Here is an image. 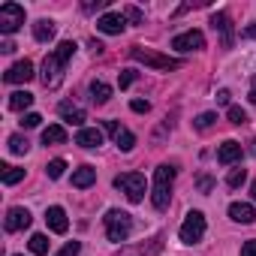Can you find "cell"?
Masks as SVG:
<instances>
[{"label":"cell","mask_w":256,"mask_h":256,"mask_svg":"<svg viewBox=\"0 0 256 256\" xmlns=\"http://www.w3.org/2000/svg\"><path fill=\"white\" fill-rule=\"evenodd\" d=\"M76 54V42L72 40H66V42H60L52 54H46V60H42V84L48 88V90H54L60 82H64V66H66V60Z\"/></svg>","instance_id":"1"},{"label":"cell","mask_w":256,"mask_h":256,"mask_svg":"<svg viewBox=\"0 0 256 256\" xmlns=\"http://www.w3.org/2000/svg\"><path fill=\"white\" fill-rule=\"evenodd\" d=\"M172 181H175V169L169 163L157 166V172H154V193H151L157 211H166L169 208V202H172Z\"/></svg>","instance_id":"2"},{"label":"cell","mask_w":256,"mask_h":256,"mask_svg":"<svg viewBox=\"0 0 256 256\" xmlns=\"http://www.w3.org/2000/svg\"><path fill=\"white\" fill-rule=\"evenodd\" d=\"M106 235H108V241H114V244H120V241H126L130 238V232H133V217L126 214V211H118V208H112L106 217Z\"/></svg>","instance_id":"3"},{"label":"cell","mask_w":256,"mask_h":256,"mask_svg":"<svg viewBox=\"0 0 256 256\" xmlns=\"http://www.w3.org/2000/svg\"><path fill=\"white\" fill-rule=\"evenodd\" d=\"M130 58L145 64V66H154V70H178L181 60L169 58V54H160V52H151V48H142V46H133L130 48Z\"/></svg>","instance_id":"4"},{"label":"cell","mask_w":256,"mask_h":256,"mask_svg":"<svg viewBox=\"0 0 256 256\" xmlns=\"http://www.w3.org/2000/svg\"><path fill=\"white\" fill-rule=\"evenodd\" d=\"M114 187L120 193H126V199H130V202H142L145 199V175H139V172H124V175H118L114 178Z\"/></svg>","instance_id":"5"},{"label":"cell","mask_w":256,"mask_h":256,"mask_svg":"<svg viewBox=\"0 0 256 256\" xmlns=\"http://www.w3.org/2000/svg\"><path fill=\"white\" fill-rule=\"evenodd\" d=\"M181 241L184 244H196L202 235H205V214L202 211H190L187 217H184V223H181Z\"/></svg>","instance_id":"6"},{"label":"cell","mask_w":256,"mask_h":256,"mask_svg":"<svg viewBox=\"0 0 256 256\" xmlns=\"http://www.w3.org/2000/svg\"><path fill=\"white\" fill-rule=\"evenodd\" d=\"M22 24H24V6H18V4H4L0 6V34L10 36Z\"/></svg>","instance_id":"7"},{"label":"cell","mask_w":256,"mask_h":256,"mask_svg":"<svg viewBox=\"0 0 256 256\" xmlns=\"http://www.w3.org/2000/svg\"><path fill=\"white\" fill-rule=\"evenodd\" d=\"M172 48H178V52H199V48H205V36H202V30L178 34V36L172 40Z\"/></svg>","instance_id":"8"},{"label":"cell","mask_w":256,"mask_h":256,"mask_svg":"<svg viewBox=\"0 0 256 256\" xmlns=\"http://www.w3.org/2000/svg\"><path fill=\"white\" fill-rule=\"evenodd\" d=\"M96 28H100L102 34H108V36H118V34L126 28V18H124V12H106V16L96 22Z\"/></svg>","instance_id":"9"},{"label":"cell","mask_w":256,"mask_h":256,"mask_svg":"<svg viewBox=\"0 0 256 256\" xmlns=\"http://www.w3.org/2000/svg\"><path fill=\"white\" fill-rule=\"evenodd\" d=\"M36 72H34V64L30 60H18V64H12V70L4 76L10 84H24V82H30Z\"/></svg>","instance_id":"10"},{"label":"cell","mask_w":256,"mask_h":256,"mask_svg":"<svg viewBox=\"0 0 256 256\" xmlns=\"http://www.w3.org/2000/svg\"><path fill=\"white\" fill-rule=\"evenodd\" d=\"M30 226V211L28 208H10L6 211V232H22Z\"/></svg>","instance_id":"11"},{"label":"cell","mask_w":256,"mask_h":256,"mask_svg":"<svg viewBox=\"0 0 256 256\" xmlns=\"http://www.w3.org/2000/svg\"><path fill=\"white\" fill-rule=\"evenodd\" d=\"M46 223H48V229H52V232H58V235H64V232L70 229V220H66V211H64L60 205H52V208L46 211Z\"/></svg>","instance_id":"12"},{"label":"cell","mask_w":256,"mask_h":256,"mask_svg":"<svg viewBox=\"0 0 256 256\" xmlns=\"http://www.w3.org/2000/svg\"><path fill=\"white\" fill-rule=\"evenodd\" d=\"M76 145H82V148H100L102 145V130H96V126H82V130L76 133Z\"/></svg>","instance_id":"13"},{"label":"cell","mask_w":256,"mask_h":256,"mask_svg":"<svg viewBox=\"0 0 256 256\" xmlns=\"http://www.w3.org/2000/svg\"><path fill=\"white\" fill-rule=\"evenodd\" d=\"M211 28L223 34V48H229L232 46V22H229V16L226 12H214L211 16Z\"/></svg>","instance_id":"14"},{"label":"cell","mask_w":256,"mask_h":256,"mask_svg":"<svg viewBox=\"0 0 256 256\" xmlns=\"http://www.w3.org/2000/svg\"><path fill=\"white\" fill-rule=\"evenodd\" d=\"M217 160H220L223 166L238 163V160H241V145H238V142H232V139H226V142L220 145V151H217Z\"/></svg>","instance_id":"15"},{"label":"cell","mask_w":256,"mask_h":256,"mask_svg":"<svg viewBox=\"0 0 256 256\" xmlns=\"http://www.w3.org/2000/svg\"><path fill=\"white\" fill-rule=\"evenodd\" d=\"M229 217H232L235 223H253V220H256V211H253V205H247V202H232V205H229Z\"/></svg>","instance_id":"16"},{"label":"cell","mask_w":256,"mask_h":256,"mask_svg":"<svg viewBox=\"0 0 256 256\" xmlns=\"http://www.w3.org/2000/svg\"><path fill=\"white\" fill-rule=\"evenodd\" d=\"M58 112H60V118H64L70 126H82V124H84V112H82V108H76L72 102H60V106H58Z\"/></svg>","instance_id":"17"},{"label":"cell","mask_w":256,"mask_h":256,"mask_svg":"<svg viewBox=\"0 0 256 256\" xmlns=\"http://www.w3.org/2000/svg\"><path fill=\"white\" fill-rule=\"evenodd\" d=\"M94 181H96V169H94V166H82V169L72 172V187H78V190L90 187Z\"/></svg>","instance_id":"18"},{"label":"cell","mask_w":256,"mask_h":256,"mask_svg":"<svg viewBox=\"0 0 256 256\" xmlns=\"http://www.w3.org/2000/svg\"><path fill=\"white\" fill-rule=\"evenodd\" d=\"M64 142H66V130L60 124H52L42 130V145H64Z\"/></svg>","instance_id":"19"},{"label":"cell","mask_w":256,"mask_h":256,"mask_svg":"<svg viewBox=\"0 0 256 256\" xmlns=\"http://www.w3.org/2000/svg\"><path fill=\"white\" fill-rule=\"evenodd\" d=\"M52 36H54V22L42 18V22L34 24V40H36V42H48Z\"/></svg>","instance_id":"20"},{"label":"cell","mask_w":256,"mask_h":256,"mask_svg":"<svg viewBox=\"0 0 256 256\" xmlns=\"http://www.w3.org/2000/svg\"><path fill=\"white\" fill-rule=\"evenodd\" d=\"M30 102H34V94H28V90H16V94L10 96V108H12V112H24Z\"/></svg>","instance_id":"21"},{"label":"cell","mask_w":256,"mask_h":256,"mask_svg":"<svg viewBox=\"0 0 256 256\" xmlns=\"http://www.w3.org/2000/svg\"><path fill=\"white\" fill-rule=\"evenodd\" d=\"M90 96H94V102H108V96H112V88L106 84V82H90Z\"/></svg>","instance_id":"22"},{"label":"cell","mask_w":256,"mask_h":256,"mask_svg":"<svg viewBox=\"0 0 256 256\" xmlns=\"http://www.w3.org/2000/svg\"><path fill=\"white\" fill-rule=\"evenodd\" d=\"M114 145H118V148L126 154V151H133V145H136V136H133L130 130H120V133L114 136Z\"/></svg>","instance_id":"23"},{"label":"cell","mask_w":256,"mask_h":256,"mask_svg":"<svg viewBox=\"0 0 256 256\" xmlns=\"http://www.w3.org/2000/svg\"><path fill=\"white\" fill-rule=\"evenodd\" d=\"M30 253H36V256H46V253H48V235L36 232V235L30 238Z\"/></svg>","instance_id":"24"},{"label":"cell","mask_w":256,"mask_h":256,"mask_svg":"<svg viewBox=\"0 0 256 256\" xmlns=\"http://www.w3.org/2000/svg\"><path fill=\"white\" fill-rule=\"evenodd\" d=\"M22 178H24V169H18V166H4V184H6V187L18 184Z\"/></svg>","instance_id":"25"},{"label":"cell","mask_w":256,"mask_h":256,"mask_svg":"<svg viewBox=\"0 0 256 256\" xmlns=\"http://www.w3.org/2000/svg\"><path fill=\"white\" fill-rule=\"evenodd\" d=\"M214 120H217V114H214V112H202V114L193 120V126H196V130H211Z\"/></svg>","instance_id":"26"},{"label":"cell","mask_w":256,"mask_h":256,"mask_svg":"<svg viewBox=\"0 0 256 256\" xmlns=\"http://www.w3.org/2000/svg\"><path fill=\"white\" fill-rule=\"evenodd\" d=\"M28 148H30V142L24 136H10V151L12 154H28Z\"/></svg>","instance_id":"27"},{"label":"cell","mask_w":256,"mask_h":256,"mask_svg":"<svg viewBox=\"0 0 256 256\" xmlns=\"http://www.w3.org/2000/svg\"><path fill=\"white\" fill-rule=\"evenodd\" d=\"M229 124H235V126L247 124V112H244V108H238V106H229Z\"/></svg>","instance_id":"28"},{"label":"cell","mask_w":256,"mask_h":256,"mask_svg":"<svg viewBox=\"0 0 256 256\" xmlns=\"http://www.w3.org/2000/svg\"><path fill=\"white\" fill-rule=\"evenodd\" d=\"M64 169H66V160H52V163L46 166V175H48V178H60Z\"/></svg>","instance_id":"29"},{"label":"cell","mask_w":256,"mask_h":256,"mask_svg":"<svg viewBox=\"0 0 256 256\" xmlns=\"http://www.w3.org/2000/svg\"><path fill=\"white\" fill-rule=\"evenodd\" d=\"M244 178H247V172H244V169H232V172H229V178H226V184L235 190V187H241V184H244Z\"/></svg>","instance_id":"30"},{"label":"cell","mask_w":256,"mask_h":256,"mask_svg":"<svg viewBox=\"0 0 256 256\" xmlns=\"http://www.w3.org/2000/svg\"><path fill=\"white\" fill-rule=\"evenodd\" d=\"M78 250H82V244H78V241H66L54 256H78Z\"/></svg>","instance_id":"31"},{"label":"cell","mask_w":256,"mask_h":256,"mask_svg":"<svg viewBox=\"0 0 256 256\" xmlns=\"http://www.w3.org/2000/svg\"><path fill=\"white\" fill-rule=\"evenodd\" d=\"M124 18H130L133 24H142V22H145V16H142L139 6H126V10H124Z\"/></svg>","instance_id":"32"},{"label":"cell","mask_w":256,"mask_h":256,"mask_svg":"<svg viewBox=\"0 0 256 256\" xmlns=\"http://www.w3.org/2000/svg\"><path fill=\"white\" fill-rule=\"evenodd\" d=\"M160 247H151V250H145V247H136V250H120L118 256H151V253H157Z\"/></svg>","instance_id":"33"},{"label":"cell","mask_w":256,"mask_h":256,"mask_svg":"<svg viewBox=\"0 0 256 256\" xmlns=\"http://www.w3.org/2000/svg\"><path fill=\"white\" fill-rule=\"evenodd\" d=\"M136 78H139V72H136V70H124V72H120V88H130Z\"/></svg>","instance_id":"34"},{"label":"cell","mask_w":256,"mask_h":256,"mask_svg":"<svg viewBox=\"0 0 256 256\" xmlns=\"http://www.w3.org/2000/svg\"><path fill=\"white\" fill-rule=\"evenodd\" d=\"M40 120H42V118H40L36 112H30V114H24V120H22V126H28V130H30V126H40Z\"/></svg>","instance_id":"35"},{"label":"cell","mask_w":256,"mask_h":256,"mask_svg":"<svg viewBox=\"0 0 256 256\" xmlns=\"http://www.w3.org/2000/svg\"><path fill=\"white\" fill-rule=\"evenodd\" d=\"M130 108H133V112H139V114H145V112L151 108V102H148V100H133V102H130Z\"/></svg>","instance_id":"36"},{"label":"cell","mask_w":256,"mask_h":256,"mask_svg":"<svg viewBox=\"0 0 256 256\" xmlns=\"http://www.w3.org/2000/svg\"><path fill=\"white\" fill-rule=\"evenodd\" d=\"M196 187H199V190H202V193H211V187H214V181H211V178H208V175H202V178H199V181H196Z\"/></svg>","instance_id":"37"},{"label":"cell","mask_w":256,"mask_h":256,"mask_svg":"<svg viewBox=\"0 0 256 256\" xmlns=\"http://www.w3.org/2000/svg\"><path fill=\"white\" fill-rule=\"evenodd\" d=\"M124 130V126H118V120H106V133H112V136H118Z\"/></svg>","instance_id":"38"},{"label":"cell","mask_w":256,"mask_h":256,"mask_svg":"<svg viewBox=\"0 0 256 256\" xmlns=\"http://www.w3.org/2000/svg\"><path fill=\"white\" fill-rule=\"evenodd\" d=\"M241 256H256V241H247V244L241 247Z\"/></svg>","instance_id":"39"},{"label":"cell","mask_w":256,"mask_h":256,"mask_svg":"<svg viewBox=\"0 0 256 256\" xmlns=\"http://www.w3.org/2000/svg\"><path fill=\"white\" fill-rule=\"evenodd\" d=\"M241 36H244V40H256V22H253L250 28H244V30H241Z\"/></svg>","instance_id":"40"},{"label":"cell","mask_w":256,"mask_h":256,"mask_svg":"<svg viewBox=\"0 0 256 256\" xmlns=\"http://www.w3.org/2000/svg\"><path fill=\"white\" fill-rule=\"evenodd\" d=\"M102 6H106V0H96V4H84L82 10H84V12H94V10H102Z\"/></svg>","instance_id":"41"},{"label":"cell","mask_w":256,"mask_h":256,"mask_svg":"<svg viewBox=\"0 0 256 256\" xmlns=\"http://www.w3.org/2000/svg\"><path fill=\"white\" fill-rule=\"evenodd\" d=\"M0 52H6V54H12V52H16V42H12V40H6L4 46H0Z\"/></svg>","instance_id":"42"},{"label":"cell","mask_w":256,"mask_h":256,"mask_svg":"<svg viewBox=\"0 0 256 256\" xmlns=\"http://www.w3.org/2000/svg\"><path fill=\"white\" fill-rule=\"evenodd\" d=\"M90 52H94V54H100V52H102V42H96V40H90Z\"/></svg>","instance_id":"43"},{"label":"cell","mask_w":256,"mask_h":256,"mask_svg":"<svg viewBox=\"0 0 256 256\" xmlns=\"http://www.w3.org/2000/svg\"><path fill=\"white\" fill-rule=\"evenodd\" d=\"M217 102H223V106H226V102H229V90H220V94H217Z\"/></svg>","instance_id":"44"},{"label":"cell","mask_w":256,"mask_h":256,"mask_svg":"<svg viewBox=\"0 0 256 256\" xmlns=\"http://www.w3.org/2000/svg\"><path fill=\"white\" fill-rule=\"evenodd\" d=\"M250 102L256 106V78H253V84H250Z\"/></svg>","instance_id":"45"},{"label":"cell","mask_w":256,"mask_h":256,"mask_svg":"<svg viewBox=\"0 0 256 256\" xmlns=\"http://www.w3.org/2000/svg\"><path fill=\"white\" fill-rule=\"evenodd\" d=\"M250 196H253V202H256V181H253V187H250Z\"/></svg>","instance_id":"46"},{"label":"cell","mask_w":256,"mask_h":256,"mask_svg":"<svg viewBox=\"0 0 256 256\" xmlns=\"http://www.w3.org/2000/svg\"><path fill=\"white\" fill-rule=\"evenodd\" d=\"M253 154H256V139H253Z\"/></svg>","instance_id":"47"},{"label":"cell","mask_w":256,"mask_h":256,"mask_svg":"<svg viewBox=\"0 0 256 256\" xmlns=\"http://www.w3.org/2000/svg\"><path fill=\"white\" fill-rule=\"evenodd\" d=\"M16 256H22V253H16Z\"/></svg>","instance_id":"48"}]
</instances>
